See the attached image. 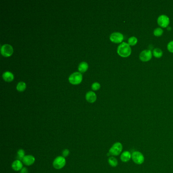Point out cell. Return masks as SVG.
Instances as JSON below:
<instances>
[{"label":"cell","mask_w":173,"mask_h":173,"mask_svg":"<svg viewBox=\"0 0 173 173\" xmlns=\"http://www.w3.org/2000/svg\"><path fill=\"white\" fill-rule=\"evenodd\" d=\"M117 53L122 58H127L131 54L132 49L129 44L123 42L118 47Z\"/></svg>","instance_id":"cell-1"},{"label":"cell","mask_w":173,"mask_h":173,"mask_svg":"<svg viewBox=\"0 0 173 173\" xmlns=\"http://www.w3.org/2000/svg\"><path fill=\"white\" fill-rule=\"evenodd\" d=\"M123 150V145L122 144L117 142H116L112 146V147L109 149V153L112 156H118L121 154Z\"/></svg>","instance_id":"cell-2"},{"label":"cell","mask_w":173,"mask_h":173,"mask_svg":"<svg viewBox=\"0 0 173 173\" xmlns=\"http://www.w3.org/2000/svg\"><path fill=\"white\" fill-rule=\"evenodd\" d=\"M132 159L134 163L138 165H141L145 161V157L141 152L135 151L132 153Z\"/></svg>","instance_id":"cell-3"},{"label":"cell","mask_w":173,"mask_h":173,"mask_svg":"<svg viewBox=\"0 0 173 173\" xmlns=\"http://www.w3.org/2000/svg\"><path fill=\"white\" fill-rule=\"evenodd\" d=\"M66 164V160L65 157L58 156L56 157L53 162V166L57 170H60L65 166Z\"/></svg>","instance_id":"cell-4"},{"label":"cell","mask_w":173,"mask_h":173,"mask_svg":"<svg viewBox=\"0 0 173 173\" xmlns=\"http://www.w3.org/2000/svg\"><path fill=\"white\" fill-rule=\"evenodd\" d=\"M69 80L72 84H78L82 80V75L80 73L75 72L70 75Z\"/></svg>","instance_id":"cell-5"},{"label":"cell","mask_w":173,"mask_h":173,"mask_svg":"<svg viewBox=\"0 0 173 173\" xmlns=\"http://www.w3.org/2000/svg\"><path fill=\"white\" fill-rule=\"evenodd\" d=\"M1 52L3 56L5 57H9L12 54L13 52V49L10 45L4 44L1 47Z\"/></svg>","instance_id":"cell-6"},{"label":"cell","mask_w":173,"mask_h":173,"mask_svg":"<svg viewBox=\"0 0 173 173\" xmlns=\"http://www.w3.org/2000/svg\"><path fill=\"white\" fill-rule=\"evenodd\" d=\"M157 23L162 28H166L170 23V19L166 15H161L158 17Z\"/></svg>","instance_id":"cell-7"},{"label":"cell","mask_w":173,"mask_h":173,"mask_svg":"<svg viewBox=\"0 0 173 173\" xmlns=\"http://www.w3.org/2000/svg\"><path fill=\"white\" fill-rule=\"evenodd\" d=\"M152 56V54L151 50H144L142 51L140 54L139 58L141 61H142L143 62H146L151 59Z\"/></svg>","instance_id":"cell-8"},{"label":"cell","mask_w":173,"mask_h":173,"mask_svg":"<svg viewBox=\"0 0 173 173\" xmlns=\"http://www.w3.org/2000/svg\"><path fill=\"white\" fill-rule=\"evenodd\" d=\"M123 39V35L119 32H113L110 36V39L111 41L115 43H119L122 42Z\"/></svg>","instance_id":"cell-9"},{"label":"cell","mask_w":173,"mask_h":173,"mask_svg":"<svg viewBox=\"0 0 173 173\" xmlns=\"http://www.w3.org/2000/svg\"><path fill=\"white\" fill-rule=\"evenodd\" d=\"M120 160L123 162H127L132 159V153L129 151H125L121 153L120 156Z\"/></svg>","instance_id":"cell-10"},{"label":"cell","mask_w":173,"mask_h":173,"mask_svg":"<svg viewBox=\"0 0 173 173\" xmlns=\"http://www.w3.org/2000/svg\"><path fill=\"white\" fill-rule=\"evenodd\" d=\"M22 161L26 166H30L35 162V158L31 155H27L25 156Z\"/></svg>","instance_id":"cell-11"},{"label":"cell","mask_w":173,"mask_h":173,"mask_svg":"<svg viewBox=\"0 0 173 173\" xmlns=\"http://www.w3.org/2000/svg\"><path fill=\"white\" fill-rule=\"evenodd\" d=\"M12 168L14 171H21V170L23 168V164L21 160L17 159L12 164Z\"/></svg>","instance_id":"cell-12"},{"label":"cell","mask_w":173,"mask_h":173,"mask_svg":"<svg viewBox=\"0 0 173 173\" xmlns=\"http://www.w3.org/2000/svg\"><path fill=\"white\" fill-rule=\"evenodd\" d=\"M86 99L89 103H94L97 99V95L95 92L92 91H88L86 94Z\"/></svg>","instance_id":"cell-13"},{"label":"cell","mask_w":173,"mask_h":173,"mask_svg":"<svg viewBox=\"0 0 173 173\" xmlns=\"http://www.w3.org/2000/svg\"><path fill=\"white\" fill-rule=\"evenodd\" d=\"M3 78L6 82H11L14 79V75L10 72H6L3 74Z\"/></svg>","instance_id":"cell-14"},{"label":"cell","mask_w":173,"mask_h":173,"mask_svg":"<svg viewBox=\"0 0 173 173\" xmlns=\"http://www.w3.org/2000/svg\"><path fill=\"white\" fill-rule=\"evenodd\" d=\"M88 68V66L87 62H81L79 65L78 70L81 73H84L87 70Z\"/></svg>","instance_id":"cell-15"},{"label":"cell","mask_w":173,"mask_h":173,"mask_svg":"<svg viewBox=\"0 0 173 173\" xmlns=\"http://www.w3.org/2000/svg\"><path fill=\"white\" fill-rule=\"evenodd\" d=\"M108 163L110 164V166H111L112 167H116L117 166L118 164L117 159L114 156H111L109 158Z\"/></svg>","instance_id":"cell-16"},{"label":"cell","mask_w":173,"mask_h":173,"mask_svg":"<svg viewBox=\"0 0 173 173\" xmlns=\"http://www.w3.org/2000/svg\"><path fill=\"white\" fill-rule=\"evenodd\" d=\"M153 54L155 58H160L162 56L163 52L160 49L156 48L153 50Z\"/></svg>","instance_id":"cell-17"},{"label":"cell","mask_w":173,"mask_h":173,"mask_svg":"<svg viewBox=\"0 0 173 173\" xmlns=\"http://www.w3.org/2000/svg\"><path fill=\"white\" fill-rule=\"evenodd\" d=\"M25 151L23 149H20L18 150L17 153V158L18 160H23V158L25 157Z\"/></svg>","instance_id":"cell-18"},{"label":"cell","mask_w":173,"mask_h":173,"mask_svg":"<svg viewBox=\"0 0 173 173\" xmlns=\"http://www.w3.org/2000/svg\"><path fill=\"white\" fill-rule=\"evenodd\" d=\"M17 89L19 91H23L26 89V84L23 82H20L18 83L17 87Z\"/></svg>","instance_id":"cell-19"},{"label":"cell","mask_w":173,"mask_h":173,"mask_svg":"<svg viewBox=\"0 0 173 173\" xmlns=\"http://www.w3.org/2000/svg\"><path fill=\"white\" fill-rule=\"evenodd\" d=\"M138 39L136 37H130L129 39H128V44H129L130 46H134L137 43Z\"/></svg>","instance_id":"cell-20"},{"label":"cell","mask_w":173,"mask_h":173,"mask_svg":"<svg viewBox=\"0 0 173 173\" xmlns=\"http://www.w3.org/2000/svg\"><path fill=\"white\" fill-rule=\"evenodd\" d=\"M163 32H164V31H163L162 29L160 28H158L155 29L154 32H153V34L155 36L159 37V36H160L162 35Z\"/></svg>","instance_id":"cell-21"},{"label":"cell","mask_w":173,"mask_h":173,"mask_svg":"<svg viewBox=\"0 0 173 173\" xmlns=\"http://www.w3.org/2000/svg\"><path fill=\"white\" fill-rule=\"evenodd\" d=\"M167 48H168V51H170V52L173 53V41L170 42L168 43V46H167Z\"/></svg>","instance_id":"cell-22"},{"label":"cell","mask_w":173,"mask_h":173,"mask_svg":"<svg viewBox=\"0 0 173 173\" xmlns=\"http://www.w3.org/2000/svg\"><path fill=\"white\" fill-rule=\"evenodd\" d=\"M100 86H100L99 83H97V82H95V83L92 84L91 87H92L93 90H97L99 89Z\"/></svg>","instance_id":"cell-23"},{"label":"cell","mask_w":173,"mask_h":173,"mask_svg":"<svg viewBox=\"0 0 173 173\" xmlns=\"http://www.w3.org/2000/svg\"><path fill=\"white\" fill-rule=\"evenodd\" d=\"M70 151L68 149H65L62 151V156L64 157H66L69 155Z\"/></svg>","instance_id":"cell-24"},{"label":"cell","mask_w":173,"mask_h":173,"mask_svg":"<svg viewBox=\"0 0 173 173\" xmlns=\"http://www.w3.org/2000/svg\"><path fill=\"white\" fill-rule=\"evenodd\" d=\"M20 173H28V169L26 168H23L21 170Z\"/></svg>","instance_id":"cell-25"}]
</instances>
